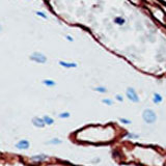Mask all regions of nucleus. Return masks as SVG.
I'll return each instance as SVG.
<instances>
[{"label": "nucleus", "mask_w": 166, "mask_h": 166, "mask_svg": "<svg viewBox=\"0 0 166 166\" xmlns=\"http://www.w3.org/2000/svg\"><path fill=\"white\" fill-rule=\"evenodd\" d=\"M142 118L146 124H154L157 121V115L152 109H145L142 112Z\"/></svg>", "instance_id": "nucleus-1"}, {"label": "nucleus", "mask_w": 166, "mask_h": 166, "mask_svg": "<svg viewBox=\"0 0 166 166\" xmlns=\"http://www.w3.org/2000/svg\"><path fill=\"white\" fill-rule=\"evenodd\" d=\"M29 58H30V60L38 63H45L47 61V57L41 52H33L32 54L29 56Z\"/></svg>", "instance_id": "nucleus-2"}, {"label": "nucleus", "mask_w": 166, "mask_h": 166, "mask_svg": "<svg viewBox=\"0 0 166 166\" xmlns=\"http://www.w3.org/2000/svg\"><path fill=\"white\" fill-rule=\"evenodd\" d=\"M126 94H127V98H128L131 102H133V103H138L139 102V97L134 88H132V87L127 88Z\"/></svg>", "instance_id": "nucleus-3"}, {"label": "nucleus", "mask_w": 166, "mask_h": 166, "mask_svg": "<svg viewBox=\"0 0 166 166\" xmlns=\"http://www.w3.org/2000/svg\"><path fill=\"white\" fill-rule=\"evenodd\" d=\"M29 146H30V143H29L28 140L26 139H23V140H20L18 143L16 144V148L18 150H28Z\"/></svg>", "instance_id": "nucleus-4"}, {"label": "nucleus", "mask_w": 166, "mask_h": 166, "mask_svg": "<svg viewBox=\"0 0 166 166\" xmlns=\"http://www.w3.org/2000/svg\"><path fill=\"white\" fill-rule=\"evenodd\" d=\"M32 124L35 125V127H38V128H44L45 127V121H44L43 118H32Z\"/></svg>", "instance_id": "nucleus-5"}, {"label": "nucleus", "mask_w": 166, "mask_h": 166, "mask_svg": "<svg viewBox=\"0 0 166 166\" xmlns=\"http://www.w3.org/2000/svg\"><path fill=\"white\" fill-rule=\"evenodd\" d=\"M59 65L61 67L65 68V69H74V68H77V63L75 62H67V61H59Z\"/></svg>", "instance_id": "nucleus-6"}, {"label": "nucleus", "mask_w": 166, "mask_h": 166, "mask_svg": "<svg viewBox=\"0 0 166 166\" xmlns=\"http://www.w3.org/2000/svg\"><path fill=\"white\" fill-rule=\"evenodd\" d=\"M162 101H163L162 96L159 95V94H157V92H155V94H154V97H153V102H154V103H155V104H160Z\"/></svg>", "instance_id": "nucleus-7"}, {"label": "nucleus", "mask_w": 166, "mask_h": 166, "mask_svg": "<svg viewBox=\"0 0 166 166\" xmlns=\"http://www.w3.org/2000/svg\"><path fill=\"white\" fill-rule=\"evenodd\" d=\"M43 84L46 85V86L48 87H52V86H55V81H53V80H50V79H46L43 81Z\"/></svg>", "instance_id": "nucleus-8"}, {"label": "nucleus", "mask_w": 166, "mask_h": 166, "mask_svg": "<svg viewBox=\"0 0 166 166\" xmlns=\"http://www.w3.org/2000/svg\"><path fill=\"white\" fill-rule=\"evenodd\" d=\"M62 141L60 140V139H58V138H53V139H51V140H49L47 141V144H60Z\"/></svg>", "instance_id": "nucleus-9"}, {"label": "nucleus", "mask_w": 166, "mask_h": 166, "mask_svg": "<svg viewBox=\"0 0 166 166\" xmlns=\"http://www.w3.org/2000/svg\"><path fill=\"white\" fill-rule=\"evenodd\" d=\"M43 119H44V121H45L46 125H53V123H54V119H53L52 118H50V116H48V115L44 116Z\"/></svg>", "instance_id": "nucleus-10"}, {"label": "nucleus", "mask_w": 166, "mask_h": 166, "mask_svg": "<svg viewBox=\"0 0 166 166\" xmlns=\"http://www.w3.org/2000/svg\"><path fill=\"white\" fill-rule=\"evenodd\" d=\"M32 160H38V161H43L45 159H47V156L45 155H38V156H33L32 158H31Z\"/></svg>", "instance_id": "nucleus-11"}, {"label": "nucleus", "mask_w": 166, "mask_h": 166, "mask_svg": "<svg viewBox=\"0 0 166 166\" xmlns=\"http://www.w3.org/2000/svg\"><path fill=\"white\" fill-rule=\"evenodd\" d=\"M94 89L98 92H102V94H104V92L107 91V88L106 87H104V86H98V87H95Z\"/></svg>", "instance_id": "nucleus-12"}, {"label": "nucleus", "mask_w": 166, "mask_h": 166, "mask_svg": "<svg viewBox=\"0 0 166 166\" xmlns=\"http://www.w3.org/2000/svg\"><path fill=\"white\" fill-rule=\"evenodd\" d=\"M58 118H70V113L69 112H62V113L58 114Z\"/></svg>", "instance_id": "nucleus-13"}, {"label": "nucleus", "mask_w": 166, "mask_h": 166, "mask_svg": "<svg viewBox=\"0 0 166 166\" xmlns=\"http://www.w3.org/2000/svg\"><path fill=\"white\" fill-rule=\"evenodd\" d=\"M114 22H115V23H118V24H121H121L125 23V19L121 18V17H118V18H115Z\"/></svg>", "instance_id": "nucleus-14"}, {"label": "nucleus", "mask_w": 166, "mask_h": 166, "mask_svg": "<svg viewBox=\"0 0 166 166\" xmlns=\"http://www.w3.org/2000/svg\"><path fill=\"white\" fill-rule=\"evenodd\" d=\"M102 102H103L104 104H106V105H109V106H110V105H113V101L110 100V99H104Z\"/></svg>", "instance_id": "nucleus-15"}, {"label": "nucleus", "mask_w": 166, "mask_h": 166, "mask_svg": "<svg viewBox=\"0 0 166 166\" xmlns=\"http://www.w3.org/2000/svg\"><path fill=\"white\" fill-rule=\"evenodd\" d=\"M126 137H127V138H130V139H133V138H138V137H139V135H137V134L131 133V134H127Z\"/></svg>", "instance_id": "nucleus-16"}, {"label": "nucleus", "mask_w": 166, "mask_h": 166, "mask_svg": "<svg viewBox=\"0 0 166 166\" xmlns=\"http://www.w3.org/2000/svg\"><path fill=\"white\" fill-rule=\"evenodd\" d=\"M36 15L42 17V18H44V19H47V15H46L45 13H43V12H36Z\"/></svg>", "instance_id": "nucleus-17"}, {"label": "nucleus", "mask_w": 166, "mask_h": 166, "mask_svg": "<svg viewBox=\"0 0 166 166\" xmlns=\"http://www.w3.org/2000/svg\"><path fill=\"white\" fill-rule=\"evenodd\" d=\"M119 121H121L123 124H131V121L127 118H119Z\"/></svg>", "instance_id": "nucleus-18"}, {"label": "nucleus", "mask_w": 166, "mask_h": 166, "mask_svg": "<svg viewBox=\"0 0 166 166\" xmlns=\"http://www.w3.org/2000/svg\"><path fill=\"white\" fill-rule=\"evenodd\" d=\"M115 99L118 100V101H119V102H123L124 101V98L121 96V95H116L115 96Z\"/></svg>", "instance_id": "nucleus-19"}, {"label": "nucleus", "mask_w": 166, "mask_h": 166, "mask_svg": "<svg viewBox=\"0 0 166 166\" xmlns=\"http://www.w3.org/2000/svg\"><path fill=\"white\" fill-rule=\"evenodd\" d=\"M65 38H67V40H69V41H71V42L74 41V40H73V38H71L70 35H67V36H65Z\"/></svg>", "instance_id": "nucleus-20"}, {"label": "nucleus", "mask_w": 166, "mask_h": 166, "mask_svg": "<svg viewBox=\"0 0 166 166\" xmlns=\"http://www.w3.org/2000/svg\"><path fill=\"white\" fill-rule=\"evenodd\" d=\"M2 30V27H1V25H0V31H1Z\"/></svg>", "instance_id": "nucleus-21"}]
</instances>
